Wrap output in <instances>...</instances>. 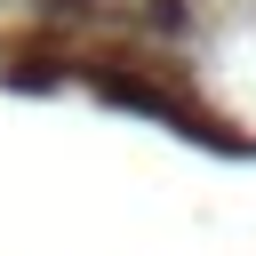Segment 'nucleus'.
I'll return each instance as SVG.
<instances>
[{
	"label": "nucleus",
	"instance_id": "f257e3e1",
	"mask_svg": "<svg viewBox=\"0 0 256 256\" xmlns=\"http://www.w3.org/2000/svg\"><path fill=\"white\" fill-rule=\"evenodd\" d=\"M88 80H96V96H112V104H136V112H168L176 128H192V136H200V112H192V104H184L168 80H144V72H88Z\"/></svg>",
	"mask_w": 256,
	"mask_h": 256
}]
</instances>
